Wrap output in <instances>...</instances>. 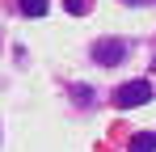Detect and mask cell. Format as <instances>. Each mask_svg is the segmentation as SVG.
<instances>
[{
    "label": "cell",
    "mask_w": 156,
    "mask_h": 152,
    "mask_svg": "<svg viewBox=\"0 0 156 152\" xmlns=\"http://www.w3.org/2000/svg\"><path fill=\"white\" fill-rule=\"evenodd\" d=\"M127 55V42H118V38H101L97 47H93V59L97 63H118Z\"/></svg>",
    "instance_id": "obj_2"
},
{
    "label": "cell",
    "mask_w": 156,
    "mask_h": 152,
    "mask_svg": "<svg viewBox=\"0 0 156 152\" xmlns=\"http://www.w3.org/2000/svg\"><path fill=\"white\" fill-rule=\"evenodd\" d=\"M127 4H144V0H127Z\"/></svg>",
    "instance_id": "obj_6"
},
{
    "label": "cell",
    "mask_w": 156,
    "mask_h": 152,
    "mask_svg": "<svg viewBox=\"0 0 156 152\" xmlns=\"http://www.w3.org/2000/svg\"><path fill=\"white\" fill-rule=\"evenodd\" d=\"M21 13L26 17H42L47 13V0H21Z\"/></svg>",
    "instance_id": "obj_4"
},
{
    "label": "cell",
    "mask_w": 156,
    "mask_h": 152,
    "mask_svg": "<svg viewBox=\"0 0 156 152\" xmlns=\"http://www.w3.org/2000/svg\"><path fill=\"white\" fill-rule=\"evenodd\" d=\"M131 152H156V135H152V131L135 135V139H131Z\"/></svg>",
    "instance_id": "obj_3"
},
{
    "label": "cell",
    "mask_w": 156,
    "mask_h": 152,
    "mask_svg": "<svg viewBox=\"0 0 156 152\" xmlns=\"http://www.w3.org/2000/svg\"><path fill=\"white\" fill-rule=\"evenodd\" d=\"M63 9H68V13H89V9H93V0H63Z\"/></svg>",
    "instance_id": "obj_5"
},
{
    "label": "cell",
    "mask_w": 156,
    "mask_h": 152,
    "mask_svg": "<svg viewBox=\"0 0 156 152\" xmlns=\"http://www.w3.org/2000/svg\"><path fill=\"white\" fill-rule=\"evenodd\" d=\"M144 101H152V80H127V85L114 89V106L118 110H135Z\"/></svg>",
    "instance_id": "obj_1"
}]
</instances>
